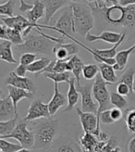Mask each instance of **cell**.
<instances>
[{
  "instance_id": "6da1fadb",
  "label": "cell",
  "mask_w": 135,
  "mask_h": 152,
  "mask_svg": "<svg viewBox=\"0 0 135 152\" xmlns=\"http://www.w3.org/2000/svg\"><path fill=\"white\" fill-rule=\"evenodd\" d=\"M94 16L113 26H121L128 30H135V5L123 7L115 5L111 7H97L91 6Z\"/></svg>"
},
{
  "instance_id": "7a4b0ae2",
  "label": "cell",
  "mask_w": 135,
  "mask_h": 152,
  "mask_svg": "<svg viewBox=\"0 0 135 152\" xmlns=\"http://www.w3.org/2000/svg\"><path fill=\"white\" fill-rule=\"evenodd\" d=\"M59 129V121L57 119L42 118L33 124L32 131L34 134L35 142L33 149H48L57 138Z\"/></svg>"
},
{
  "instance_id": "3957f363",
  "label": "cell",
  "mask_w": 135,
  "mask_h": 152,
  "mask_svg": "<svg viewBox=\"0 0 135 152\" xmlns=\"http://www.w3.org/2000/svg\"><path fill=\"white\" fill-rule=\"evenodd\" d=\"M75 33L82 37H86L94 26V14L92 7L81 2H73L71 5Z\"/></svg>"
},
{
  "instance_id": "277c9868",
  "label": "cell",
  "mask_w": 135,
  "mask_h": 152,
  "mask_svg": "<svg viewBox=\"0 0 135 152\" xmlns=\"http://www.w3.org/2000/svg\"><path fill=\"white\" fill-rule=\"evenodd\" d=\"M55 45L54 41L37 33V34H29L26 36L24 43L17 45L16 49L22 53L31 52L34 54L50 55L54 53Z\"/></svg>"
},
{
  "instance_id": "5b68a950",
  "label": "cell",
  "mask_w": 135,
  "mask_h": 152,
  "mask_svg": "<svg viewBox=\"0 0 135 152\" xmlns=\"http://www.w3.org/2000/svg\"><path fill=\"white\" fill-rule=\"evenodd\" d=\"M110 85H112V83L105 80L102 77L101 73H98L94 78V81L93 83V96L99 105L97 115L104 110H109L112 105L110 102V93L107 90V86Z\"/></svg>"
},
{
  "instance_id": "8992f818",
  "label": "cell",
  "mask_w": 135,
  "mask_h": 152,
  "mask_svg": "<svg viewBox=\"0 0 135 152\" xmlns=\"http://www.w3.org/2000/svg\"><path fill=\"white\" fill-rule=\"evenodd\" d=\"M0 138L15 139V140H17L22 147L27 148H33L34 146V142H35L34 134L33 131L28 130L26 121L24 120L19 121L16 128L14 129V131L11 134L5 135L3 137H0Z\"/></svg>"
},
{
  "instance_id": "52a82bcc",
  "label": "cell",
  "mask_w": 135,
  "mask_h": 152,
  "mask_svg": "<svg viewBox=\"0 0 135 152\" xmlns=\"http://www.w3.org/2000/svg\"><path fill=\"white\" fill-rule=\"evenodd\" d=\"M46 29L55 30L64 37H66L67 35L72 36V34L75 33V29L71 6L65 7L62 13L60 14V16L57 18L55 26H49L46 24Z\"/></svg>"
},
{
  "instance_id": "ba28073f",
  "label": "cell",
  "mask_w": 135,
  "mask_h": 152,
  "mask_svg": "<svg viewBox=\"0 0 135 152\" xmlns=\"http://www.w3.org/2000/svg\"><path fill=\"white\" fill-rule=\"evenodd\" d=\"M1 21L7 27L16 29L22 33V35L25 38L30 34L33 29L35 28H44V24L39 23H32L27 18H24L21 15H16L13 17L1 18Z\"/></svg>"
},
{
  "instance_id": "9c48e42d",
  "label": "cell",
  "mask_w": 135,
  "mask_h": 152,
  "mask_svg": "<svg viewBox=\"0 0 135 152\" xmlns=\"http://www.w3.org/2000/svg\"><path fill=\"white\" fill-rule=\"evenodd\" d=\"M76 87L81 96V110L97 114L99 105L94 101L93 83H87L84 86H81V83H76Z\"/></svg>"
},
{
  "instance_id": "30bf717a",
  "label": "cell",
  "mask_w": 135,
  "mask_h": 152,
  "mask_svg": "<svg viewBox=\"0 0 135 152\" xmlns=\"http://www.w3.org/2000/svg\"><path fill=\"white\" fill-rule=\"evenodd\" d=\"M76 111L80 117L81 127L84 132H90L94 134L95 136L98 135L101 132L100 124L98 123V117L97 114L93 112H85L81 110L80 108H76Z\"/></svg>"
},
{
  "instance_id": "8fae6325",
  "label": "cell",
  "mask_w": 135,
  "mask_h": 152,
  "mask_svg": "<svg viewBox=\"0 0 135 152\" xmlns=\"http://www.w3.org/2000/svg\"><path fill=\"white\" fill-rule=\"evenodd\" d=\"M4 83H6V86H13L19 88L25 89L32 93H35L37 90V86L31 79L26 77V76H24V77L19 76L15 72H10L6 77Z\"/></svg>"
},
{
  "instance_id": "7c38bea8",
  "label": "cell",
  "mask_w": 135,
  "mask_h": 152,
  "mask_svg": "<svg viewBox=\"0 0 135 152\" xmlns=\"http://www.w3.org/2000/svg\"><path fill=\"white\" fill-rule=\"evenodd\" d=\"M50 116L48 104H44L40 99H36L30 105L28 113L23 120L26 121H31L42 118H49Z\"/></svg>"
},
{
  "instance_id": "4fadbf2b",
  "label": "cell",
  "mask_w": 135,
  "mask_h": 152,
  "mask_svg": "<svg viewBox=\"0 0 135 152\" xmlns=\"http://www.w3.org/2000/svg\"><path fill=\"white\" fill-rule=\"evenodd\" d=\"M53 52L57 59H70L73 55H76L79 52V47L75 42L70 44L56 43Z\"/></svg>"
},
{
  "instance_id": "5bb4252c",
  "label": "cell",
  "mask_w": 135,
  "mask_h": 152,
  "mask_svg": "<svg viewBox=\"0 0 135 152\" xmlns=\"http://www.w3.org/2000/svg\"><path fill=\"white\" fill-rule=\"evenodd\" d=\"M52 147L54 152H83L80 145L65 136L57 137Z\"/></svg>"
},
{
  "instance_id": "9a60e30c",
  "label": "cell",
  "mask_w": 135,
  "mask_h": 152,
  "mask_svg": "<svg viewBox=\"0 0 135 152\" xmlns=\"http://www.w3.org/2000/svg\"><path fill=\"white\" fill-rule=\"evenodd\" d=\"M46 7V15H44V24H48L52 20L55 14L65 7L69 0H42Z\"/></svg>"
},
{
  "instance_id": "2e32d148",
  "label": "cell",
  "mask_w": 135,
  "mask_h": 152,
  "mask_svg": "<svg viewBox=\"0 0 135 152\" xmlns=\"http://www.w3.org/2000/svg\"><path fill=\"white\" fill-rule=\"evenodd\" d=\"M68 102V97L63 95L58 89V83H54V95L48 103L50 115L53 116L59 110V109L65 106Z\"/></svg>"
},
{
  "instance_id": "e0dca14e",
  "label": "cell",
  "mask_w": 135,
  "mask_h": 152,
  "mask_svg": "<svg viewBox=\"0 0 135 152\" xmlns=\"http://www.w3.org/2000/svg\"><path fill=\"white\" fill-rule=\"evenodd\" d=\"M0 38L9 40L15 45H19L24 43V37L21 32L16 29L7 27L4 23H2L0 26Z\"/></svg>"
},
{
  "instance_id": "ac0fdd59",
  "label": "cell",
  "mask_w": 135,
  "mask_h": 152,
  "mask_svg": "<svg viewBox=\"0 0 135 152\" xmlns=\"http://www.w3.org/2000/svg\"><path fill=\"white\" fill-rule=\"evenodd\" d=\"M18 111L15 109L14 103L9 96H1L0 99V121H7L15 117Z\"/></svg>"
},
{
  "instance_id": "d6986e66",
  "label": "cell",
  "mask_w": 135,
  "mask_h": 152,
  "mask_svg": "<svg viewBox=\"0 0 135 152\" xmlns=\"http://www.w3.org/2000/svg\"><path fill=\"white\" fill-rule=\"evenodd\" d=\"M80 93L76 87V79L74 78V76H72V78L70 79L69 83V91H68L67 97H68V105L67 107L64 109L63 112H69L71 111L75 106L77 105L80 99Z\"/></svg>"
},
{
  "instance_id": "ffe728a7",
  "label": "cell",
  "mask_w": 135,
  "mask_h": 152,
  "mask_svg": "<svg viewBox=\"0 0 135 152\" xmlns=\"http://www.w3.org/2000/svg\"><path fill=\"white\" fill-rule=\"evenodd\" d=\"M123 34L120 33H116V32H110V31H105L101 33L99 35H94L92 34H88L85 37V39L89 42H94V41H104L108 44H113L115 45L118 43L122 36Z\"/></svg>"
},
{
  "instance_id": "44dd1931",
  "label": "cell",
  "mask_w": 135,
  "mask_h": 152,
  "mask_svg": "<svg viewBox=\"0 0 135 152\" xmlns=\"http://www.w3.org/2000/svg\"><path fill=\"white\" fill-rule=\"evenodd\" d=\"M83 61L81 60L80 57L76 55H73L69 60H68L67 64V71L71 72L74 78L76 79V83H80L81 82V75L82 73V70H83Z\"/></svg>"
},
{
  "instance_id": "7402d4cb",
  "label": "cell",
  "mask_w": 135,
  "mask_h": 152,
  "mask_svg": "<svg viewBox=\"0 0 135 152\" xmlns=\"http://www.w3.org/2000/svg\"><path fill=\"white\" fill-rule=\"evenodd\" d=\"M78 142L83 152H94L99 140L94 134L90 132H84L83 134L79 137Z\"/></svg>"
},
{
  "instance_id": "603a6c76",
  "label": "cell",
  "mask_w": 135,
  "mask_h": 152,
  "mask_svg": "<svg viewBox=\"0 0 135 152\" xmlns=\"http://www.w3.org/2000/svg\"><path fill=\"white\" fill-rule=\"evenodd\" d=\"M7 86V90H9V96L11 97L16 110H17V105L20 100L24 99V98L31 99V98L33 97L34 93L30 92V91H27V90L22 89V88H19L16 86Z\"/></svg>"
},
{
  "instance_id": "cb8c5ba5",
  "label": "cell",
  "mask_w": 135,
  "mask_h": 152,
  "mask_svg": "<svg viewBox=\"0 0 135 152\" xmlns=\"http://www.w3.org/2000/svg\"><path fill=\"white\" fill-rule=\"evenodd\" d=\"M12 43L6 39H0V59L10 64H15V59L12 53Z\"/></svg>"
},
{
  "instance_id": "d4e9b609",
  "label": "cell",
  "mask_w": 135,
  "mask_h": 152,
  "mask_svg": "<svg viewBox=\"0 0 135 152\" xmlns=\"http://www.w3.org/2000/svg\"><path fill=\"white\" fill-rule=\"evenodd\" d=\"M44 15H46V7L42 0H38L34 1L33 9L27 11L26 16L32 23H37V21L44 17Z\"/></svg>"
},
{
  "instance_id": "484cf974",
  "label": "cell",
  "mask_w": 135,
  "mask_h": 152,
  "mask_svg": "<svg viewBox=\"0 0 135 152\" xmlns=\"http://www.w3.org/2000/svg\"><path fill=\"white\" fill-rule=\"evenodd\" d=\"M99 71L102 75V77L107 82L110 83L113 85L114 83L118 82V77L115 72V69L113 66L107 64V63H100L99 65Z\"/></svg>"
},
{
  "instance_id": "4316f807",
  "label": "cell",
  "mask_w": 135,
  "mask_h": 152,
  "mask_svg": "<svg viewBox=\"0 0 135 152\" xmlns=\"http://www.w3.org/2000/svg\"><path fill=\"white\" fill-rule=\"evenodd\" d=\"M19 114L7 121H0V137L11 134L19 123Z\"/></svg>"
},
{
  "instance_id": "83f0119b",
  "label": "cell",
  "mask_w": 135,
  "mask_h": 152,
  "mask_svg": "<svg viewBox=\"0 0 135 152\" xmlns=\"http://www.w3.org/2000/svg\"><path fill=\"white\" fill-rule=\"evenodd\" d=\"M50 62H51V60L49 58L42 57L38 59H36L35 61H33L32 64H30L28 66V72L32 73H35L37 75L38 73H40L44 68H46Z\"/></svg>"
},
{
  "instance_id": "f1b7e54d",
  "label": "cell",
  "mask_w": 135,
  "mask_h": 152,
  "mask_svg": "<svg viewBox=\"0 0 135 152\" xmlns=\"http://www.w3.org/2000/svg\"><path fill=\"white\" fill-rule=\"evenodd\" d=\"M135 48V45L131 47L130 48L128 49H125V50H121L117 53V55L115 57L116 58V61H117V64L118 65L119 67V71H122L125 69V67L128 63V60H129V58H130V55L132 54V52Z\"/></svg>"
},
{
  "instance_id": "f546056e",
  "label": "cell",
  "mask_w": 135,
  "mask_h": 152,
  "mask_svg": "<svg viewBox=\"0 0 135 152\" xmlns=\"http://www.w3.org/2000/svg\"><path fill=\"white\" fill-rule=\"evenodd\" d=\"M126 38V33H123L120 40H119L118 43H116L114 45V47H112L110 48H107V49H94L97 54L99 56H101L102 58H113L116 57L117 55V48L120 45V44L125 40Z\"/></svg>"
},
{
  "instance_id": "4dcf8cb0",
  "label": "cell",
  "mask_w": 135,
  "mask_h": 152,
  "mask_svg": "<svg viewBox=\"0 0 135 152\" xmlns=\"http://www.w3.org/2000/svg\"><path fill=\"white\" fill-rule=\"evenodd\" d=\"M44 76L48 79H51L54 83H59L66 82L69 83L73 75H71V72L67 71L64 72H46L44 73Z\"/></svg>"
},
{
  "instance_id": "1f68e13d",
  "label": "cell",
  "mask_w": 135,
  "mask_h": 152,
  "mask_svg": "<svg viewBox=\"0 0 135 152\" xmlns=\"http://www.w3.org/2000/svg\"><path fill=\"white\" fill-rule=\"evenodd\" d=\"M134 75H135V69L131 67L118 80V83H124L130 87V89H131L130 96H132V95L134 93V91H133V83H134V80H135Z\"/></svg>"
},
{
  "instance_id": "d6a6232c",
  "label": "cell",
  "mask_w": 135,
  "mask_h": 152,
  "mask_svg": "<svg viewBox=\"0 0 135 152\" xmlns=\"http://www.w3.org/2000/svg\"><path fill=\"white\" fill-rule=\"evenodd\" d=\"M118 146V138L116 136H111L108 141H99L94 149V152H110L115 147Z\"/></svg>"
},
{
  "instance_id": "836d02e7",
  "label": "cell",
  "mask_w": 135,
  "mask_h": 152,
  "mask_svg": "<svg viewBox=\"0 0 135 152\" xmlns=\"http://www.w3.org/2000/svg\"><path fill=\"white\" fill-rule=\"evenodd\" d=\"M110 102L116 108L124 110L128 106V101L126 100L124 96H121L118 92H111L110 93Z\"/></svg>"
},
{
  "instance_id": "e575fe53",
  "label": "cell",
  "mask_w": 135,
  "mask_h": 152,
  "mask_svg": "<svg viewBox=\"0 0 135 152\" xmlns=\"http://www.w3.org/2000/svg\"><path fill=\"white\" fill-rule=\"evenodd\" d=\"M100 72L99 66L96 64H87L84 65L83 70H82V75L86 80H93L96 77V75Z\"/></svg>"
},
{
  "instance_id": "d590c367",
  "label": "cell",
  "mask_w": 135,
  "mask_h": 152,
  "mask_svg": "<svg viewBox=\"0 0 135 152\" xmlns=\"http://www.w3.org/2000/svg\"><path fill=\"white\" fill-rule=\"evenodd\" d=\"M22 147L20 144H15L7 141L5 138H0V150L4 152H17L21 149Z\"/></svg>"
},
{
  "instance_id": "8d00e7d4",
  "label": "cell",
  "mask_w": 135,
  "mask_h": 152,
  "mask_svg": "<svg viewBox=\"0 0 135 152\" xmlns=\"http://www.w3.org/2000/svg\"><path fill=\"white\" fill-rule=\"evenodd\" d=\"M15 10V2L14 0H7L6 3L0 5V15L1 16L13 17Z\"/></svg>"
},
{
  "instance_id": "74e56055",
  "label": "cell",
  "mask_w": 135,
  "mask_h": 152,
  "mask_svg": "<svg viewBox=\"0 0 135 152\" xmlns=\"http://www.w3.org/2000/svg\"><path fill=\"white\" fill-rule=\"evenodd\" d=\"M127 128L130 133L135 134V110H129L125 116Z\"/></svg>"
},
{
  "instance_id": "f35d334b",
  "label": "cell",
  "mask_w": 135,
  "mask_h": 152,
  "mask_svg": "<svg viewBox=\"0 0 135 152\" xmlns=\"http://www.w3.org/2000/svg\"><path fill=\"white\" fill-rule=\"evenodd\" d=\"M97 117H98V123L99 124L101 123L103 124L109 125V124H112L115 123L114 120L112 119V117H111L110 109L102 111L100 114H98V115H97Z\"/></svg>"
},
{
  "instance_id": "ab89813d",
  "label": "cell",
  "mask_w": 135,
  "mask_h": 152,
  "mask_svg": "<svg viewBox=\"0 0 135 152\" xmlns=\"http://www.w3.org/2000/svg\"><path fill=\"white\" fill-rule=\"evenodd\" d=\"M36 59H37V54H34V53H31V52H25L20 56V63L29 66L33 61H35Z\"/></svg>"
},
{
  "instance_id": "60d3db41",
  "label": "cell",
  "mask_w": 135,
  "mask_h": 152,
  "mask_svg": "<svg viewBox=\"0 0 135 152\" xmlns=\"http://www.w3.org/2000/svg\"><path fill=\"white\" fill-rule=\"evenodd\" d=\"M69 59H57L54 66V72H67V64Z\"/></svg>"
},
{
  "instance_id": "b9f144b4",
  "label": "cell",
  "mask_w": 135,
  "mask_h": 152,
  "mask_svg": "<svg viewBox=\"0 0 135 152\" xmlns=\"http://www.w3.org/2000/svg\"><path fill=\"white\" fill-rule=\"evenodd\" d=\"M117 92L118 94H120L121 96H129L131 95V89L130 87L124 83H118L117 86Z\"/></svg>"
},
{
  "instance_id": "7bdbcfd3",
  "label": "cell",
  "mask_w": 135,
  "mask_h": 152,
  "mask_svg": "<svg viewBox=\"0 0 135 152\" xmlns=\"http://www.w3.org/2000/svg\"><path fill=\"white\" fill-rule=\"evenodd\" d=\"M110 112H111V117L112 119L114 120V121H120L123 118V112L121 109H118V108H112L110 109Z\"/></svg>"
},
{
  "instance_id": "ee69618b",
  "label": "cell",
  "mask_w": 135,
  "mask_h": 152,
  "mask_svg": "<svg viewBox=\"0 0 135 152\" xmlns=\"http://www.w3.org/2000/svg\"><path fill=\"white\" fill-rule=\"evenodd\" d=\"M20 1V7H19V10L20 12H26L30 10L33 9V4H28L26 3L24 0H19Z\"/></svg>"
},
{
  "instance_id": "f6af8a7d",
  "label": "cell",
  "mask_w": 135,
  "mask_h": 152,
  "mask_svg": "<svg viewBox=\"0 0 135 152\" xmlns=\"http://www.w3.org/2000/svg\"><path fill=\"white\" fill-rule=\"evenodd\" d=\"M14 72H16L19 76L24 77V76L26 75V73H27V72H28V66L20 63V65L16 68V70H15Z\"/></svg>"
},
{
  "instance_id": "bcb514c9",
  "label": "cell",
  "mask_w": 135,
  "mask_h": 152,
  "mask_svg": "<svg viewBox=\"0 0 135 152\" xmlns=\"http://www.w3.org/2000/svg\"><path fill=\"white\" fill-rule=\"evenodd\" d=\"M97 137V139H98L99 141H103V142H107V141H108L109 140V138L111 137V136L107 134V133H106V132H100L99 134H98V135L96 136Z\"/></svg>"
},
{
  "instance_id": "7dc6e473",
  "label": "cell",
  "mask_w": 135,
  "mask_h": 152,
  "mask_svg": "<svg viewBox=\"0 0 135 152\" xmlns=\"http://www.w3.org/2000/svg\"><path fill=\"white\" fill-rule=\"evenodd\" d=\"M127 148H128L129 152H135V136L129 140L128 144H127Z\"/></svg>"
},
{
  "instance_id": "c3c4849f",
  "label": "cell",
  "mask_w": 135,
  "mask_h": 152,
  "mask_svg": "<svg viewBox=\"0 0 135 152\" xmlns=\"http://www.w3.org/2000/svg\"><path fill=\"white\" fill-rule=\"evenodd\" d=\"M102 2L104 3L105 7H111L118 5L119 3V0H102Z\"/></svg>"
},
{
  "instance_id": "681fc988",
  "label": "cell",
  "mask_w": 135,
  "mask_h": 152,
  "mask_svg": "<svg viewBox=\"0 0 135 152\" xmlns=\"http://www.w3.org/2000/svg\"><path fill=\"white\" fill-rule=\"evenodd\" d=\"M119 5L123 7L131 6V5H135V0H119Z\"/></svg>"
},
{
  "instance_id": "f907efd6",
  "label": "cell",
  "mask_w": 135,
  "mask_h": 152,
  "mask_svg": "<svg viewBox=\"0 0 135 152\" xmlns=\"http://www.w3.org/2000/svg\"><path fill=\"white\" fill-rule=\"evenodd\" d=\"M17 152H33L31 148H22L21 149L18 150Z\"/></svg>"
},
{
  "instance_id": "816d5d0a",
  "label": "cell",
  "mask_w": 135,
  "mask_h": 152,
  "mask_svg": "<svg viewBox=\"0 0 135 152\" xmlns=\"http://www.w3.org/2000/svg\"><path fill=\"white\" fill-rule=\"evenodd\" d=\"M110 152H122V149H121V148H119L118 146H117V147H115L113 149H112Z\"/></svg>"
},
{
  "instance_id": "f5cc1de1",
  "label": "cell",
  "mask_w": 135,
  "mask_h": 152,
  "mask_svg": "<svg viewBox=\"0 0 135 152\" xmlns=\"http://www.w3.org/2000/svg\"><path fill=\"white\" fill-rule=\"evenodd\" d=\"M87 1L89 3H94V2H96V1H98V0H87Z\"/></svg>"
},
{
  "instance_id": "db71d44e",
  "label": "cell",
  "mask_w": 135,
  "mask_h": 152,
  "mask_svg": "<svg viewBox=\"0 0 135 152\" xmlns=\"http://www.w3.org/2000/svg\"><path fill=\"white\" fill-rule=\"evenodd\" d=\"M76 2H81V1H87V0H75Z\"/></svg>"
},
{
  "instance_id": "11a10c76",
  "label": "cell",
  "mask_w": 135,
  "mask_h": 152,
  "mask_svg": "<svg viewBox=\"0 0 135 152\" xmlns=\"http://www.w3.org/2000/svg\"><path fill=\"white\" fill-rule=\"evenodd\" d=\"M133 91L135 92V80H134V83H133Z\"/></svg>"
},
{
  "instance_id": "9f6ffc18",
  "label": "cell",
  "mask_w": 135,
  "mask_h": 152,
  "mask_svg": "<svg viewBox=\"0 0 135 152\" xmlns=\"http://www.w3.org/2000/svg\"><path fill=\"white\" fill-rule=\"evenodd\" d=\"M132 54H135V48H134V50H133V52H132Z\"/></svg>"
},
{
  "instance_id": "6f0895ef",
  "label": "cell",
  "mask_w": 135,
  "mask_h": 152,
  "mask_svg": "<svg viewBox=\"0 0 135 152\" xmlns=\"http://www.w3.org/2000/svg\"><path fill=\"white\" fill-rule=\"evenodd\" d=\"M70 1H75V0H70Z\"/></svg>"
},
{
  "instance_id": "680465c9",
  "label": "cell",
  "mask_w": 135,
  "mask_h": 152,
  "mask_svg": "<svg viewBox=\"0 0 135 152\" xmlns=\"http://www.w3.org/2000/svg\"><path fill=\"white\" fill-rule=\"evenodd\" d=\"M0 152H4V151H0Z\"/></svg>"
}]
</instances>
